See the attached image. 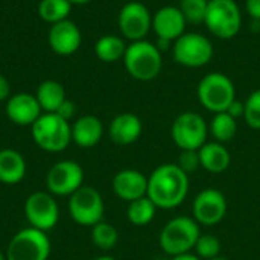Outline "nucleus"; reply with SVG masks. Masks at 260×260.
<instances>
[{
  "instance_id": "1",
  "label": "nucleus",
  "mask_w": 260,
  "mask_h": 260,
  "mask_svg": "<svg viewBox=\"0 0 260 260\" xmlns=\"http://www.w3.org/2000/svg\"><path fill=\"white\" fill-rule=\"evenodd\" d=\"M189 193V175L178 165L166 163L158 166L148 177L146 197L160 209L178 207Z\"/></svg>"
},
{
  "instance_id": "2",
  "label": "nucleus",
  "mask_w": 260,
  "mask_h": 260,
  "mask_svg": "<svg viewBox=\"0 0 260 260\" xmlns=\"http://www.w3.org/2000/svg\"><path fill=\"white\" fill-rule=\"evenodd\" d=\"M123 64L129 76L137 81H152L163 69V55L155 46L148 40L133 41L126 46L123 55Z\"/></svg>"
},
{
  "instance_id": "3",
  "label": "nucleus",
  "mask_w": 260,
  "mask_h": 260,
  "mask_svg": "<svg viewBox=\"0 0 260 260\" xmlns=\"http://www.w3.org/2000/svg\"><path fill=\"white\" fill-rule=\"evenodd\" d=\"M32 139L38 148L47 152H61L72 142V126L55 113L41 114L30 126Z\"/></svg>"
},
{
  "instance_id": "4",
  "label": "nucleus",
  "mask_w": 260,
  "mask_h": 260,
  "mask_svg": "<svg viewBox=\"0 0 260 260\" xmlns=\"http://www.w3.org/2000/svg\"><path fill=\"white\" fill-rule=\"evenodd\" d=\"M204 24L219 40L235 38L242 27V11L236 0H209Z\"/></svg>"
},
{
  "instance_id": "5",
  "label": "nucleus",
  "mask_w": 260,
  "mask_h": 260,
  "mask_svg": "<svg viewBox=\"0 0 260 260\" xmlns=\"http://www.w3.org/2000/svg\"><path fill=\"white\" fill-rule=\"evenodd\" d=\"M200 236V225L195 219L177 216L163 227L160 233V247L169 256L186 254L195 248Z\"/></svg>"
},
{
  "instance_id": "6",
  "label": "nucleus",
  "mask_w": 260,
  "mask_h": 260,
  "mask_svg": "<svg viewBox=\"0 0 260 260\" xmlns=\"http://www.w3.org/2000/svg\"><path fill=\"white\" fill-rule=\"evenodd\" d=\"M213 53V43L200 32H184L172 44L174 61L189 69L207 66L212 61Z\"/></svg>"
},
{
  "instance_id": "7",
  "label": "nucleus",
  "mask_w": 260,
  "mask_h": 260,
  "mask_svg": "<svg viewBox=\"0 0 260 260\" xmlns=\"http://www.w3.org/2000/svg\"><path fill=\"white\" fill-rule=\"evenodd\" d=\"M197 94L201 105L216 114L225 111L236 99V88L227 75L221 72H212L200 81Z\"/></svg>"
},
{
  "instance_id": "8",
  "label": "nucleus",
  "mask_w": 260,
  "mask_h": 260,
  "mask_svg": "<svg viewBox=\"0 0 260 260\" xmlns=\"http://www.w3.org/2000/svg\"><path fill=\"white\" fill-rule=\"evenodd\" d=\"M50 241L47 235L34 227H26L15 233L6 248V260H47Z\"/></svg>"
},
{
  "instance_id": "9",
  "label": "nucleus",
  "mask_w": 260,
  "mask_h": 260,
  "mask_svg": "<svg viewBox=\"0 0 260 260\" xmlns=\"http://www.w3.org/2000/svg\"><path fill=\"white\" fill-rule=\"evenodd\" d=\"M209 126L193 111L181 113L171 126V137L181 151H198L207 140Z\"/></svg>"
},
{
  "instance_id": "10",
  "label": "nucleus",
  "mask_w": 260,
  "mask_h": 260,
  "mask_svg": "<svg viewBox=\"0 0 260 260\" xmlns=\"http://www.w3.org/2000/svg\"><path fill=\"white\" fill-rule=\"evenodd\" d=\"M69 213L76 224L93 227L104 218V200L94 187L81 186L70 195Z\"/></svg>"
},
{
  "instance_id": "11",
  "label": "nucleus",
  "mask_w": 260,
  "mask_h": 260,
  "mask_svg": "<svg viewBox=\"0 0 260 260\" xmlns=\"http://www.w3.org/2000/svg\"><path fill=\"white\" fill-rule=\"evenodd\" d=\"M24 215L29 222V227L46 233L58 224V203L47 192H34L27 197L24 203Z\"/></svg>"
},
{
  "instance_id": "12",
  "label": "nucleus",
  "mask_w": 260,
  "mask_h": 260,
  "mask_svg": "<svg viewBox=\"0 0 260 260\" xmlns=\"http://www.w3.org/2000/svg\"><path fill=\"white\" fill-rule=\"evenodd\" d=\"M117 24L123 38L131 43L146 40V35L152 29V15L146 5L140 2H128L119 12Z\"/></svg>"
},
{
  "instance_id": "13",
  "label": "nucleus",
  "mask_w": 260,
  "mask_h": 260,
  "mask_svg": "<svg viewBox=\"0 0 260 260\" xmlns=\"http://www.w3.org/2000/svg\"><path fill=\"white\" fill-rule=\"evenodd\" d=\"M84 183L82 168L72 160H62L50 168L46 177L47 189L56 197H70Z\"/></svg>"
},
{
  "instance_id": "14",
  "label": "nucleus",
  "mask_w": 260,
  "mask_h": 260,
  "mask_svg": "<svg viewBox=\"0 0 260 260\" xmlns=\"http://www.w3.org/2000/svg\"><path fill=\"white\" fill-rule=\"evenodd\" d=\"M193 219L198 224L212 227L219 224L227 213V200L222 192L216 189H204L200 192L192 206Z\"/></svg>"
},
{
  "instance_id": "15",
  "label": "nucleus",
  "mask_w": 260,
  "mask_h": 260,
  "mask_svg": "<svg viewBox=\"0 0 260 260\" xmlns=\"http://www.w3.org/2000/svg\"><path fill=\"white\" fill-rule=\"evenodd\" d=\"M47 41H49L50 49L56 55L69 56L78 52V49L81 47L82 35H81L79 27L67 18L50 26Z\"/></svg>"
},
{
  "instance_id": "16",
  "label": "nucleus",
  "mask_w": 260,
  "mask_h": 260,
  "mask_svg": "<svg viewBox=\"0 0 260 260\" xmlns=\"http://www.w3.org/2000/svg\"><path fill=\"white\" fill-rule=\"evenodd\" d=\"M187 21L178 6H163L152 15V30L157 38L175 41L186 32Z\"/></svg>"
},
{
  "instance_id": "17",
  "label": "nucleus",
  "mask_w": 260,
  "mask_h": 260,
  "mask_svg": "<svg viewBox=\"0 0 260 260\" xmlns=\"http://www.w3.org/2000/svg\"><path fill=\"white\" fill-rule=\"evenodd\" d=\"M5 111L8 119L20 126H32L43 114L37 98L30 93H17L9 96Z\"/></svg>"
},
{
  "instance_id": "18",
  "label": "nucleus",
  "mask_w": 260,
  "mask_h": 260,
  "mask_svg": "<svg viewBox=\"0 0 260 260\" xmlns=\"http://www.w3.org/2000/svg\"><path fill=\"white\" fill-rule=\"evenodd\" d=\"M114 193L126 201L133 203L148 193V177L136 169H123L117 172L113 178Z\"/></svg>"
},
{
  "instance_id": "19",
  "label": "nucleus",
  "mask_w": 260,
  "mask_h": 260,
  "mask_svg": "<svg viewBox=\"0 0 260 260\" xmlns=\"http://www.w3.org/2000/svg\"><path fill=\"white\" fill-rule=\"evenodd\" d=\"M142 129L143 126H142V120L139 119V116L133 113H122V114H117L111 120L108 126V134L114 143L126 146L140 139Z\"/></svg>"
},
{
  "instance_id": "20",
  "label": "nucleus",
  "mask_w": 260,
  "mask_h": 260,
  "mask_svg": "<svg viewBox=\"0 0 260 260\" xmlns=\"http://www.w3.org/2000/svg\"><path fill=\"white\" fill-rule=\"evenodd\" d=\"M104 136L102 122L91 114L82 116L72 125V142L79 148H93L96 146Z\"/></svg>"
},
{
  "instance_id": "21",
  "label": "nucleus",
  "mask_w": 260,
  "mask_h": 260,
  "mask_svg": "<svg viewBox=\"0 0 260 260\" xmlns=\"http://www.w3.org/2000/svg\"><path fill=\"white\" fill-rule=\"evenodd\" d=\"M198 154H200L201 168H204L207 172L212 174H221L227 171L232 161L230 152L219 142H210V143L206 142L198 149Z\"/></svg>"
},
{
  "instance_id": "22",
  "label": "nucleus",
  "mask_w": 260,
  "mask_h": 260,
  "mask_svg": "<svg viewBox=\"0 0 260 260\" xmlns=\"http://www.w3.org/2000/svg\"><path fill=\"white\" fill-rule=\"evenodd\" d=\"M26 175V161L15 149H0V183L17 184Z\"/></svg>"
},
{
  "instance_id": "23",
  "label": "nucleus",
  "mask_w": 260,
  "mask_h": 260,
  "mask_svg": "<svg viewBox=\"0 0 260 260\" xmlns=\"http://www.w3.org/2000/svg\"><path fill=\"white\" fill-rule=\"evenodd\" d=\"M35 98L44 113H56V110L66 101V90L58 81L47 79L38 85Z\"/></svg>"
},
{
  "instance_id": "24",
  "label": "nucleus",
  "mask_w": 260,
  "mask_h": 260,
  "mask_svg": "<svg viewBox=\"0 0 260 260\" xmlns=\"http://www.w3.org/2000/svg\"><path fill=\"white\" fill-rule=\"evenodd\" d=\"M125 50V40L117 35H104L94 44V53L102 62H116L123 59Z\"/></svg>"
},
{
  "instance_id": "25",
  "label": "nucleus",
  "mask_w": 260,
  "mask_h": 260,
  "mask_svg": "<svg viewBox=\"0 0 260 260\" xmlns=\"http://www.w3.org/2000/svg\"><path fill=\"white\" fill-rule=\"evenodd\" d=\"M155 212H157V206L148 197H143L129 203L126 215L133 225L145 227L155 218Z\"/></svg>"
},
{
  "instance_id": "26",
  "label": "nucleus",
  "mask_w": 260,
  "mask_h": 260,
  "mask_svg": "<svg viewBox=\"0 0 260 260\" xmlns=\"http://www.w3.org/2000/svg\"><path fill=\"white\" fill-rule=\"evenodd\" d=\"M209 129H210V133H212V136L215 137L216 142L225 143V142H230L236 136V133H238V120L235 117H232L225 111L216 113L215 117L210 122Z\"/></svg>"
},
{
  "instance_id": "27",
  "label": "nucleus",
  "mask_w": 260,
  "mask_h": 260,
  "mask_svg": "<svg viewBox=\"0 0 260 260\" xmlns=\"http://www.w3.org/2000/svg\"><path fill=\"white\" fill-rule=\"evenodd\" d=\"M72 6L73 5L69 0H41L38 5V15L43 21L55 24L58 21L67 20Z\"/></svg>"
},
{
  "instance_id": "28",
  "label": "nucleus",
  "mask_w": 260,
  "mask_h": 260,
  "mask_svg": "<svg viewBox=\"0 0 260 260\" xmlns=\"http://www.w3.org/2000/svg\"><path fill=\"white\" fill-rule=\"evenodd\" d=\"M91 241L99 250L108 251L116 247L119 241V233L111 224L101 221L99 224L91 227Z\"/></svg>"
},
{
  "instance_id": "29",
  "label": "nucleus",
  "mask_w": 260,
  "mask_h": 260,
  "mask_svg": "<svg viewBox=\"0 0 260 260\" xmlns=\"http://www.w3.org/2000/svg\"><path fill=\"white\" fill-rule=\"evenodd\" d=\"M178 8L183 12L187 24L198 26V24H204L209 0H180Z\"/></svg>"
},
{
  "instance_id": "30",
  "label": "nucleus",
  "mask_w": 260,
  "mask_h": 260,
  "mask_svg": "<svg viewBox=\"0 0 260 260\" xmlns=\"http://www.w3.org/2000/svg\"><path fill=\"white\" fill-rule=\"evenodd\" d=\"M197 251V256L201 257V259H213V257H218L219 256V251H221V242L216 236H212V235H201L195 244V248Z\"/></svg>"
},
{
  "instance_id": "31",
  "label": "nucleus",
  "mask_w": 260,
  "mask_h": 260,
  "mask_svg": "<svg viewBox=\"0 0 260 260\" xmlns=\"http://www.w3.org/2000/svg\"><path fill=\"white\" fill-rule=\"evenodd\" d=\"M244 120L253 129H260V88L253 91L245 101Z\"/></svg>"
},
{
  "instance_id": "32",
  "label": "nucleus",
  "mask_w": 260,
  "mask_h": 260,
  "mask_svg": "<svg viewBox=\"0 0 260 260\" xmlns=\"http://www.w3.org/2000/svg\"><path fill=\"white\" fill-rule=\"evenodd\" d=\"M177 165H178V168H180L183 172H186L187 175L192 174V172H195V171L201 166L198 151H181Z\"/></svg>"
},
{
  "instance_id": "33",
  "label": "nucleus",
  "mask_w": 260,
  "mask_h": 260,
  "mask_svg": "<svg viewBox=\"0 0 260 260\" xmlns=\"http://www.w3.org/2000/svg\"><path fill=\"white\" fill-rule=\"evenodd\" d=\"M55 114H58L61 119H64V120H70L73 116H75V104L72 102V101H69V99H66L62 104H61V107L56 110V113Z\"/></svg>"
},
{
  "instance_id": "34",
  "label": "nucleus",
  "mask_w": 260,
  "mask_h": 260,
  "mask_svg": "<svg viewBox=\"0 0 260 260\" xmlns=\"http://www.w3.org/2000/svg\"><path fill=\"white\" fill-rule=\"evenodd\" d=\"M225 113H229L232 117H235L236 120L239 119V117H244V113H245V102H241V101H238V99H235L230 105H229V108L225 110Z\"/></svg>"
},
{
  "instance_id": "35",
  "label": "nucleus",
  "mask_w": 260,
  "mask_h": 260,
  "mask_svg": "<svg viewBox=\"0 0 260 260\" xmlns=\"http://www.w3.org/2000/svg\"><path fill=\"white\" fill-rule=\"evenodd\" d=\"M245 11L253 21H260V0H245Z\"/></svg>"
},
{
  "instance_id": "36",
  "label": "nucleus",
  "mask_w": 260,
  "mask_h": 260,
  "mask_svg": "<svg viewBox=\"0 0 260 260\" xmlns=\"http://www.w3.org/2000/svg\"><path fill=\"white\" fill-rule=\"evenodd\" d=\"M11 94V85L8 82V79L0 73V102L8 101Z\"/></svg>"
},
{
  "instance_id": "37",
  "label": "nucleus",
  "mask_w": 260,
  "mask_h": 260,
  "mask_svg": "<svg viewBox=\"0 0 260 260\" xmlns=\"http://www.w3.org/2000/svg\"><path fill=\"white\" fill-rule=\"evenodd\" d=\"M172 44H174V41L163 40V38H157V43H155V46L158 47V50H160L161 53L166 52V50H169V49H172Z\"/></svg>"
},
{
  "instance_id": "38",
  "label": "nucleus",
  "mask_w": 260,
  "mask_h": 260,
  "mask_svg": "<svg viewBox=\"0 0 260 260\" xmlns=\"http://www.w3.org/2000/svg\"><path fill=\"white\" fill-rule=\"evenodd\" d=\"M171 260H200V257L197 254H190V253H186V254H180V256H172Z\"/></svg>"
},
{
  "instance_id": "39",
  "label": "nucleus",
  "mask_w": 260,
  "mask_h": 260,
  "mask_svg": "<svg viewBox=\"0 0 260 260\" xmlns=\"http://www.w3.org/2000/svg\"><path fill=\"white\" fill-rule=\"evenodd\" d=\"M72 5H85V3H90L91 0H69Z\"/></svg>"
},
{
  "instance_id": "40",
  "label": "nucleus",
  "mask_w": 260,
  "mask_h": 260,
  "mask_svg": "<svg viewBox=\"0 0 260 260\" xmlns=\"http://www.w3.org/2000/svg\"><path fill=\"white\" fill-rule=\"evenodd\" d=\"M94 260H116L114 257H110V256H101V257H96Z\"/></svg>"
},
{
  "instance_id": "41",
  "label": "nucleus",
  "mask_w": 260,
  "mask_h": 260,
  "mask_svg": "<svg viewBox=\"0 0 260 260\" xmlns=\"http://www.w3.org/2000/svg\"><path fill=\"white\" fill-rule=\"evenodd\" d=\"M210 260H229L227 257H221V256H218V257H213V259Z\"/></svg>"
},
{
  "instance_id": "42",
  "label": "nucleus",
  "mask_w": 260,
  "mask_h": 260,
  "mask_svg": "<svg viewBox=\"0 0 260 260\" xmlns=\"http://www.w3.org/2000/svg\"><path fill=\"white\" fill-rule=\"evenodd\" d=\"M0 260H6V256L3 253H0Z\"/></svg>"
}]
</instances>
